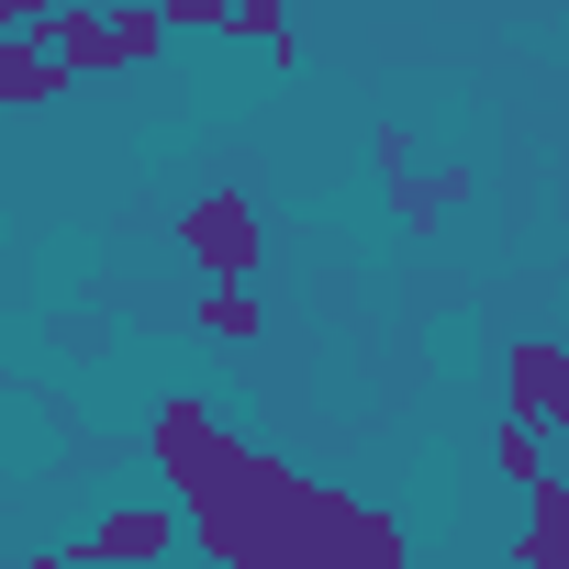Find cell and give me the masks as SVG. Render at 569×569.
<instances>
[{"mask_svg":"<svg viewBox=\"0 0 569 569\" xmlns=\"http://www.w3.org/2000/svg\"><path fill=\"white\" fill-rule=\"evenodd\" d=\"M146 447H157V469L179 480L190 547H201L212 569H279V547H291V525H302L313 480H291L279 458L234 447L201 402H168V413L146 425Z\"/></svg>","mask_w":569,"mask_h":569,"instance_id":"obj_1","label":"cell"},{"mask_svg":"<svg viewBox=\"0 0 569 569\" xmlns=\"http://www.w3.org/2000/svg\"><path fill=\"white\" fill-rule=\"evenodd\" d=\"M279 569H402V525L369 513V502H347V491H313L302 525H291V547H279Z\"/></svg>","mask_w":569,"mask_h":569,"instance_id":"obj_2","label":"cell"},{"mask_svg":"<svg viewBox=\"0 0 569 569\" xmlns=\"http://www.w3.org/2000/svg\"><path fill=\"white\" fill-rule=\"evenodd\" d=\"M179 246H190V268L212 279V291H257V268H268V234H257L246 190H201L179 212Z\"/></svg>","mask_w":569,"mask_h":569,"instance_id":"obj_3","label":"cell"},{"mask_svg":"<svg viewBox=\"0 0 569 569\" xmlns=\"http://www.w3.org/2000/svg\"><path fill=\"white\" fill-rule=\"evenodd\" d=\"M46 46L79 79H123V68H146L168 46V12H157V0H134V12H68V23H46Z\"/></svg>","mask_w":569,"mask_h":569,"instance_id":"obj_4","label":"cell"},{"mask_svg":"<svg viewBox=\"0 0 569 569\" xmlns=\"http://www.w3.org/2000/svg\"><path fill=\"white\" fill-rule=\"evenodd\" d=\"M179 536H190V513H179V502H112V513H90L79 569H157Z\"/></svg>","mask_w":569,"mask_h":569,"instance_id":"obj_5","label":"cell"},{"mask_svg":"<svg viewBox=\"0 0 569 569\" xmlns=\"http://www.w3.org/2000/svg\"><path fill=\"white\" fill-rule=\"evenodd\" d=\"M502 391H513V425H547V436L569 447V347L525 336V347L502 358Z\"/></svg>","mask_w":569,"mask_h":569,"instance_id":"obj_6","label":"cell"},{"mask_svg":"<svg viewBox=\"0 0 569 569\" xmlns=\"http://www.w3.org/2000/svg\"><path fill=\"white\" fill-rule=\"evenodd\" d=\"M68 79H79V68H68L46 34H0V101H12V112H46Z\"/></svg>","mask_w":569,"mask_h":569,"instance_id":"obj_7","label":"cell"},{"mask_svg":"<svg viewBox=\"0 0 569 569\" xmlns=\"http://www.w3.org/2000/svg\"><path fill=\"white\" fill-rule=\"evenodd\" d=\"M491 469H502L513 491H558V436H547V425H513V413H502V425H491Z\"/></svg>","mask_w":569,"mask_h":569,"instance_id":"obj_8","label":"cell"},{"mask_svg":"<svg viewBox=\"0 0 569 569\" xmlns=\"http://www.w3.org/2000/svg\"><path fill=\"white\" fill-rule=\"evenodd\" d=\"M513 558H525V569H569V491H536V513H525Z\"/></svg>","mask_w":569,"mask_h":569,"instance_id":"obj_9","label":"cell"},{"mask_svg":"<svg viewBox=\"0 0 569 569\" xmlns=\"http://www.w3.org/2000/svg\"><path fill=\"white\" fill-rule=\"evenodd\" d=\"M201 336L212 347H246L257 336V291H201Z\"/></svg>","mask_w":569,"mask_h":569,"instance_id":"obj_10","label":"cell"}]
</instances>
